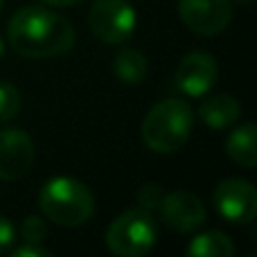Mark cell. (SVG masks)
<instances>
[{"label": "cell", "mask_w": 257, "mask_h": 257, "mask_svg": "<svg viewBox=\"0 0 257 257\" xmlns=\"http://www.w3.org/2000/svg\"><path fill=\"white\" fill-rule=\"evenodd\" d=\"M165 192L160 190L158 185H142L140 192H138V201H140V208H147V210H154L160 205L163 201Z\"/></svg>", "instance_id": "e0dca14e"}, {"label": "cell", "mask_w": 257, "mask_h": 257, "mask_svg": "<svg viewBox=\"0 0 257 257\" xmlns=\"http://www.w3.org/2000/svg\"><path fill=\"white\" fill-rule=\"evenodd\" d=\"M16 241V230H14L12 221L7 217H0V255L9 253Z\"/></svg>", "instance_id": "ac0fdd59"}, {"label": "cell", "mask_w": 257, "mask_h": 257, "mask_svg": "<svg viewBox=\"0 0 257 257\" xmlns=\"http://www.w3.org/2000/svg\"><path fill=\"white\" fill-rule=\"evenodd\" d=\"M45 232H48V228H45V221L39 217H27L23 219L21 223V235L25 241H34V244H41L45 237Z\"/></svg>", "instance_id": "2e32d148"}, {"label": "cell", "mask_w": 257, "mask_h": 257, "mask_svg": "<svg viewBox=\"0 0 257 257\" xmlns=\"http://www.w3.org/2000/svg\"><path fill=\"white\" fill-rule=\"evenodd\" d=\"M214 208L228 223H250L257 214V192L246 178H228L214 190Z\"/></svg>", "instance_id": "8992f818"}, {"label": "cell", "mask_w": 257, "mask_h": 257, "mask_svg": "<svg viewBox=\"0 0 257 257\" xmlns=\"http://www.w3.org/2000/svg\"><path fill=\"white\" fill-rule=\"evenodd\" d=\"M0 57H3V41H0Z\"/></svg>", "instance_id": "44dd1931"}, {"label": "cell", "mask_w": 257, "mask_h": 257, "mask_svg": "<svg viewBox=\"0 0 257 257\" xmlns=\"http://www.w3.org/2000/svg\"><path fill=\"white\" fill-rule=\"evenodd\" d=\"M34 163V142L23 128L0 131V181H18Z\"/></svg>", "instance_id": "9c48e42d"}, {"label": "cell", "mask_w": 257, "mask_h": 257, "mask_svg": "<svg viewBox=\"0 0 257 257\" xmlns=\"http://www.w3.org/2000/svg\"><path fill=\"white\" fill-rule=\"evenodd\" d=\"M241 115V104L232 95L219 93L203 99L199 108V117L210 128H228L232 126Z\"/></svg>", "instance_id": "8fae6325"}, {"label": "cell", "mask_w": 257, "mask_h": 257, "mask_svg": "<svg viewBox=\"0 0 257 257\" xmlns=\"http://www.w3.org/2000/svg\"><path fill=\"white\" fill-rule=\"evenodd\" d=\"M113 70H115V77L122 84L136 86L147 77V59L140 50L124 48L113 59Z\"/></svg>", "instance_id": "4fadbf2b"}, {"label": "cell", "mask_w": 257, "mask_h": 257, "mask_svg": "<svg viewBox=\"0 0 257 257\" xmlns=\"http://www.w3.org/2000/svg\"><path fill=\"white\" fill-rule=\"evenodd\" d=\"M88 25L102 43H124L136 30V9L128 0H95L88 12Z\"/></svg>", "instance_id": "5b68a950"}, {"label": "cell", "mask_w": 257, "mask_h": 257, "mask_svg": "<svg viewBox=\"0 0 257 257\" xmlns=\"http://www.w3.org/2000/svg\"><path fill=\"white\" fill-rule=\"evenodd\" d=\"M41 212L63 228H79L93 217L95 196L88 185L70 176H57L39 192Z\"/></svg>", "instance_id": "3957f363"}, {"label": "cell", "mask_w": 257, "mask_h": 257, "mask_svg": "<svg viewBox=\"0 0 257 257\" xmlns=\"http://www.w3.org/2000/svg\"><path fill=\"white\" fill-rule=\"evenodd\" d=\"M237 3H248V0H237Z\"/></svg>", "instance_id": "7402d4cb"}, {"label": "cell", "mask_w": 257, "mask_h": 257, "mask_svg": "<svg viewBox=\"0 0 257 257\" xmlns=\"http://www.w3.org/2000/svg\"><path fill=\"white\" fill-rule=\"evenodd\" d=\"M187 255L192 257H232L235 255V246L223 232H203L196 235L187 246Z\"/></svg>", "instance_id": "5bb4252c"}, {"label": "cell", "mask_w": 257, "mask_h": 257, "mask_svg": "<svg viewBox=\"0 0 257 257\" xmlns=\"http://www.w3.org/2000/svg\"><path fill=\"white\" fill-rule=\"evenodd\" d=\"M12 48L27 59H50L75 45V30L68 18L45 7H23L9 18Z\"/></svg>", "instance_id": "6da1fadb"}, {"label": "cell", "mask_w": 257, "mask_h": 257, "mask_svg": "<svg viewBox=\"0 0 257 257\" xmlns=\"http://www.w3.org/2000/svg\"><path fill=\"white\" fill-rule=\"evenodd\" d=\"M217 77L219 66L208 52H190L181 59L174 72L176 88L190 97H203L205 93H210V88L217 84Z\"/></svg>", "instance_id": "ba28073f"}, {"label": "cell", "mask_w": 257, "mask_h": 257, "mask_svg": "<svg viewBox=\"0 0 257 257\" xmlns=\"http://www.w3.org/2000/svg\"><path fill=\"white\" fill-rule=\"evenodd\" d=\"M226 151L237 165L253 169L257 165V128L255 124H241L228 136Z\"/></svg>", "instance_id": "7c38bea8"}, {"label": "cell", "mask_w": 257, "mask_h": 257, "mask_svg": "<svg viewBox=\"0 0 257 257\" xmlns=\"http://www.w3.org/2000/svg\"><path fill=\"white\" fill-rule=\"evenodd\" d=\"M158 210L163 221L176 232H192L205 223V208L199 196H194L192 192L165 194Z\"/></svg>", "instance_id": "30bf717a"}, {"label": "cell", "mask_w": 257, "mask_h": 257, "mask_svg": "<svg viewBox=\"0 0 257 257\" xmlns=\"http://www.w3.org/2000/svg\"><path fill=\"white\" fill-rule=\"evenodd\" d=\"M43 3L57 5V7H70V5H77V3H81V0H43Z\"/></svg>", "instance_id": "ffe728a7"}, {"label": "cell", "mask_w": 257, "mask_h": 257, "mask_svg": "<svg viewBox=\"0 0 257 257\" xmlns=\"http://www.w3.org/2000/svg\"><path fill=\"white\" fill-rule=\"evenodd\" d=\"M23 99L21 93L16 90V86L0 81V122H9L21 113Z\"/></svg>", "instance_id": "9a60e30c"}, {"label": "cell", "mask_w": 257, "mask_h": 257, "mask_svg": "<svg viewBox=\"0 0 257 257\" xmlns=\"http://www.w3.org/2000/svg\"><path fill=\"white\" fill-rule=\"evenodd\" d=\"M0 7H3V0H0Z\"/></svg>", "instance_id": "603a6c76"}, {"label": "cell", "mask_w": 257, "mask_h": 257, "mask_svg": "<svg viewBox=\"0 0 257 257\" xmlns=\"http://www.w3.org/2000/svg\"><path fill=\"white\" fill-rule=\"evenodd\" d=\"M178 16L194 34L214 36L228 27L232 18V5L230 0H181Z\"/></svg>", "instance_id": "52a82bcc"}, {"label": "cell", "mask_w": 257, "mask_h": 257, "mask_svg": "<svg viewBox=\"0 0 257 257\" xmlns=\"http://www.w3.org/2000/svg\"><path fill=\"white\" fill-rule=\"evenodd\" d=\"M192 126L194 113L185 99H163L142 120V142L156 154H174L190 140Z\"/></svg>", "instance_id": "7a4b0ae2"}, {"label": "cell", "mask_w": 257, "mask_h": 257, "mask_svg": "<svg viewBox=\"0 0 257 257\" xmlns=\"http://www.w3.org/2000/svg\"><path fill=\"white\" fill-rule=\"evenodd\" d=\"M158 228L151 210L133 208L115 219L106 230V246L120 257H142L154 248Z\"/></svg>", "instance_id": "277c9868"}, {"label": "cell", "mask_w": 257, "mask_h": 257, "mask_svg": "<svg viewBox=\"0 0 257 257\" xmlns=\"http://www.w3.org/2000/svg\"><path fill=\"white\" fill-rule=\"evenodd\" d=\"M12 255L14 257H50V250L43 248L41 244H34V241H25V244L14 250Z\"/></svg>", "instance_id": "d6986e66"}]
</instances>
